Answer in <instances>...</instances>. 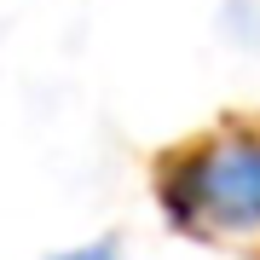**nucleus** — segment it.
I'll return each mask as SVG.
<instances>
[{"label": "nucleus", "instance_id": "nucleus-1", "mask_svg": "<svg viewBox=\"0 0 260 260\" xmlns=\"http://www.w3.org/2000/svg\"><path fill=\"white\" fill-rule=\"evenodd\" d=\"M162 208L208 237H260V127H220L156 179Z\"/></svg>", "mask_w": 260, "mask_h": 260}, {"label": "nucleus", "instance_id": "nucleus-2", "mask_svg": "<svg viewBox=\"0 0 260 260\" xmlns=\"http://www.w3.org/2000/svg\"><path fill=\"white\" fill-rule=\"evenodd\" d=\"M52 260H121V249H116V243H81V249L52 254Z\"/></svg>", "mask_w": 260, "mask_h": 260}]
</instances>
